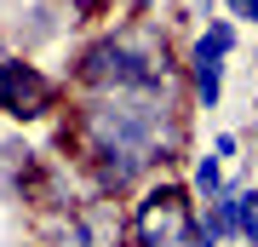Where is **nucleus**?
<instances>
[{
  "label": "nucleus",
  "mask_w": 258,
  "mask_h": 247,
  "mask_svg": "<svg viewBox=\"0 0 258 247\" xmlns=\"http://www.w3.org/2000/svg\"><path fill=\"white\" fill-rule=\"evenodd\" d=\"M86 75L115 92H155L161 86V52L149 35H115L86 58Z\"/></svg>",
  "instance_id": "f257e3e1"
},
{
  "label": "nucleus",
  "mask_w": 258,
  "mask_h": 247,
  "mask_svg": "<svg viewBox=\"0 0 258 247\" xmlns=\"http://www.w3.org/2000/svg\"><path fill=\"white\" fill-rule=\"evenodd\" d=\"M189 202L178 190H155L149 202L138 207V236H144V247H184L189 241Z\"/></svg>",
  "instance_id": "f03ea898"
},
{
  "label": "nucleus",
  "mask_w": 258,
  "mask_h": 247,
  "mask_svg": "<svg viewBox=\"0 0 258 247\" xmlns=\"http://www.w3.org/2000/svg\"><path fill=\"white\" fill-rule=\"evenodd\" d=\"M46 81H40L29 64H0V110L6 115H40L46 110Z\"/></svg>",
  "instance_id": "7ed1b4c3"
},
{
  "label": "nucleus",
  "mask_w": 258,
  "mask_h": 247,
  "mask_svg": "<svg viewBox=\"0 0 258 247\" xmlns=\"http://www.w3.org/2000/svg\"><path fill=\"white\" fill-rule=\"evenodd\" d=\"M218 81H224V46H212L207 35H201V46H195V98L207 104H218Z\"/></svg>",
  "instance_id": "20e7f679"
},
{
  "label": "nucleus",
  "mask_w": 258,
  "mask_h": 247,
  "mask_svg": "<svg viewBox=\"0 0 258 247\" xmlns=\"http://www.w3.org/2000/svg\"><path fill=\"white\" fill-rule=\"evenodd\" d=\"M235 236L258 247V190H247V195H241V213H235Z\"/></svg>",
  "instance_id": "39448f33"
},
{
  "label": "nucleus",
  "mask_w": 258,
  "mask_h": 247,
  "mask_svg": "<svg viewBox=\"0 0 258 247\" xmlns=\"http://www.w3.org/2000/svg\"><path fill=\"white\" fill-rule=\"evenodd\" d=\"M218 161H224V156H201V161H195V184H201L207 195L224 190V167H218Z\"/></svg>",
  "instance_id": "423d86ee"
},
{
  "label": "nucleus",
  "mask_w": 258,
  "mask_h": 247,
  "mask_svg": "<svg viewBox=\"0 0 258 247\" xmlns=\"http://www.w3.org/2000/svg\"><path fill=\"white\" fill-rule=\"evenodd\" d=\"M207 40H212V46H224V52H230V46H235V29H230V23H212V29H207Z\"/></svg>",
  "instance_id": "0eeeda50"
},
{
  "label": "nucleus",
  "mask_w": 258,
  "mask_h": 247,
  "mask_svg": "<svg viewBox=\"0 0 258 247\" xmlns=\"http://www.w3.org/2000/svg\"><path fill=\"white\" fill-rule=\"evenodd\" d=\"M230 12H235V18H252V23H258V0H230Z\"/></svg>",
  "instance_id": "6e6552de"
}]
</instances>
